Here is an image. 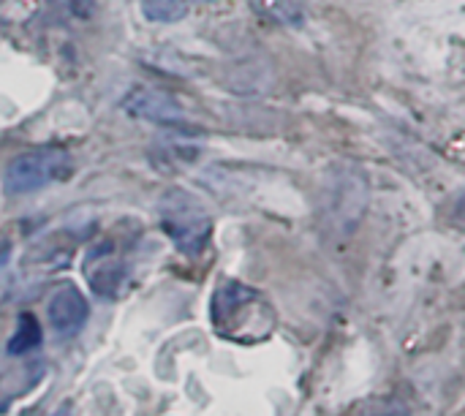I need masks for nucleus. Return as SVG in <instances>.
Wrapping results in <instances>:
<instances>
[{"instance_id":"f257e3e1","label":"nucleus","mask_w":465,"mask_h":416,"mask_svg":"<svg viewBox=\"0 0 465 416\" xmlns=\"http://www.w3.org/2000/svg\"><path fill=\"white\" fill-rule=\"evenodd\" d=\"M213 324L229 341H262L272 330L275 316L259 297V292L237 281H229L221 289H215Z\"/></svg>"},{"instance_id":"20e7f679","label":"nucleus","mask_w":465,"mask_h":416,"mask_svg":"<svg viewBox=\"0 0 465 416\" xmlns=\"http://www.w3.org/2000/svg\"><path fill=\"white\" fill-rule=\"evenodd\" d=\"M327 223L335 234L349 237L360 229L368 210V183L360 169L341 166L327 188Z\"/></svg>"},{"instance_id":"9b49d317","label":"nucleus","mask_w":465,"mask_h":416,"mask_svg":"<svg viewBox=\"0 0 465 416\" xmlns=\"http://www.w3.org/2000/svg\"><path fill=\"white\" fill-rule=\"evenodd\" d=\"M63 8H65L74 19L87 22V19H93V16H95L98 3H95V0H63Z\"/></svg>"},{"instance_id":"0eeeda50","label":"nucleus","mask_w":465,"mask_h":416,"mask_svg":"<svg viewBox=\"0 0 465 416\" xmlns=\"http://www.w3.org/2000/svg\"><path fill=\"white\" fill-rule=\"evenodd\" d=\"M84 278L98 297H114L125 281V264L114 256L112 243L95 245L84 259Z\"/></svg>"},{"instance_id":"1a4fd4ad","label":"nucleus","mask_w":465,"mask_h":416,"mask_svg":"<svg viewBox=\"0 0 465 416\" xmlns=\"http://www.w3.org/2000/svg\"><path fill=\"white\" fill-rule=\"evenodd\" d=\"M142 16L147 22L172 25L188 16V3L185 0H142Z\"/></svg>"},{"instance_id":"ddd939ff","label":"nucleus","mask_w":465,"mask_h":416,"mask_svg":"<svg viewBox=\"0 0 465 416\" xmlns=\"http://www.w3.org/2000/svg\"><path fill=\"white\" fill-rule=\"evenodd\" d=\"M452 221L460 226V229H465V191L460 193V199L455 202V210H452Z\"/></svg>"},{"instance_id":"39448f33","label":"nucleus","mask_w":465,"mask_h":416,"mask_svg":"<svg viewBox=\"0 0 465 416\" xmlns=\"http://www.w3.org/2000/svg\"><path fill=\"white\" fill-rule=\"evenodd\" d=\"M123 112L136 120L158 123V125H185L188 123L185 106L174 95H169L158 87H147V84H136L125 93Z\"/></svg>"},{"instance_id":"423d86ee","label":"nucleus","mask_w":465,"mask_h":416,"mask_svg":"<svg viewBox=\"0 0 465 416\" xmlns=\"http://www.w3.org/2000/svg\"><path fill=\"white\" fill-rule=\"evenodd\" d=\"M87 316H90V305H87V297L65 283L60 286L52 297H49V305H46V319L52 324V330L60 335V338H74L82 332V327L87 324Z\"/></svg>"},{"instance_id":"9d476101","label":"nucleus","mask_w":465,"mask_h":416,"mask_svg":"<svg viewBox=\"0 0 465 416\" xmlns=\"http://www.w3.org/2000/svg\"><path fill=\"white\" fill-rule=\"evenodd\" d=\"M270 16H275L283 25H300L302 22V3L300 0H259Z\"/></svg>"},{"instance_id":"6e6552de","label":"nucleus","mask_w":465,"mask_h":416,"mask_svg":"<svg viewBox=\"0 0 465 416\" xmlns=\"http://www.w3.org/2000/svg\"><path fill=\"white\" fill-rule=\"evenodd\" d=\"M38 346H41V324L35 322L33 313H22L19 322H16V332L8 341V354L11 357H25Z\"/></svg>"},{"instance_id":"f8f14e48","label":"nucleus","mask_w":465,"mask_h":416,"mask_svg":"<svg viewBox=\"0 0 465 416\" xmlns=\"http://www.w3.org/2000/svg\"><path fill=\"white\" fill-rule=\"evenodd\" d=\"M365 416H411V411L401 401H384V403H376Z\"/></svg>"},{"instance_id":"f03ea898","label":"nucleus","mask_w":465,"mask_h":416,"mask_svg":"<svg viewBox=\"0 0 465 416\" xmlns=\"http://www.w3.org/2000/svg\"><path fill=\"white\" fill-rule=\"evenodd\" d=\"M158 215L163 232L183 253L196 256L204 251L213 234V218L196 196H191L183 188H172L161 196Z\"/></svg>"},{"instance_id":"4468645a","label":"nucleus","mask_w":465,"mask_h":416,"mask_svg":"<svg viewBox=\"0 0 465 416\" xmlns=\"http://www.w3.org/2000/svg\"><path fill=\"white\" fill-rule=\"evenodd\" d=\"M202 3H213V0H202Z\"/></svg>"},{"instance_id":"7ed1b4c3","label":"nucleus","mask_w":465,"mask_h":416,"mask_svg":"<svg viewBox=\"0 0 465 416\" xmlns=\"http://www.w3.org/2000/svg\"><path fill=\"white\" fill-rule=\"evenodd\" d=\"M65 174H68V153L57 147H38V150L19 153L8 161L3 172V188L8 196H27L52 185Z\"/></svg>"}]
</instances>
